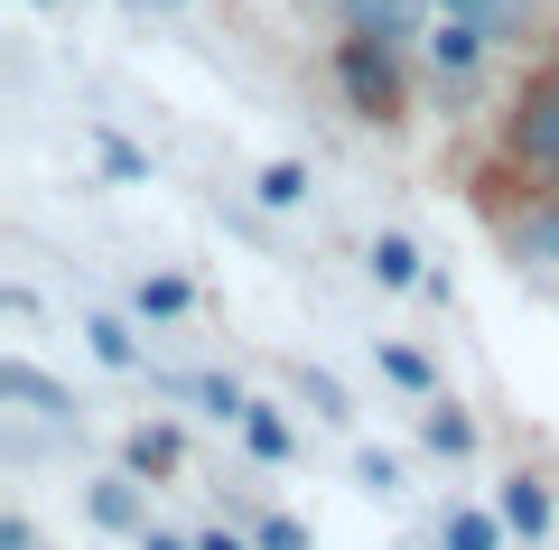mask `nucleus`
<instances>
[{
	"mask_svg": "<svg viewBox=\"0 0 559 550\" xmlns=\"http://www.w3.org/2000/svg\"><path fill=\"white\" fill-rule=\"evenodd\" d=\"M476 206H485V224H495L503 261H513L522 280H540V290H559V177H532V168H513V159H495V168L476 177Z\"/></svg>",
	"mask_w": 559,
	"mask_h": 550,
	"instance_id": "f257e3e1",
	"label": "nucleus"
},
{
	"mask_svg": "<svg viewBox=\"0 0 559 550\" xmlns=\"http://www.w3.org/2000/svg\"><path fill=\"white\" fill-rule=\"evenodd\" d=\"M495 159H513V168L532 177H559V38L532 57V75L513 84V103H503L495 121Z\"/></svg>",
	"mask_w": 559,
	"mask_h": 550,
	"instance_id": "f03ea898",
	"label": "nucleus"
},
{
	"mask_svg": "<svg viewBox=\"0 0 559 550\" xmlns=\"http://www.w3.org/2000/svg\"><path fill=\"white\" fill-rule=\"evenodd\" d=\"M336 84H345V113L382 121V131L411 121V75H401V47H392V38L345 28V38H336Z\"/></svg>",
	"mask_w": 559,
	"mask_h": 550,
	"instance_id": "7ed1b4c3",
	"label": "nucleus"
},
{
	"mask_svg": "<svg viewBox=\"0 0 559 550\" xmlns=\"http://www.w3.org/2000/svg\"><path fill=\"white\" fill-rule=\"evenodd\" d=\"M485 57H495V38H485L476 20H448V10H429V28H419V66L439 84H476Z\"/></svg>",
	"mask_w": 559,
	"mask_h": 550,
	"instance_id": "20e7f679",
	"label": "nucleus"
},
{
	"mask_svg": "<svg viewBox=\"0 0 559 550\" xmlns=\"http://www.w3.org/2000/svg\"><path fill=\"white\" fill-rule=\"evenodd\" d=\"M429 10H448V20H476L495 47H550V0H429Z\"/></svg>",
	"mask_w": 559,
	"mask_h": 550,
	"instance_id": "39448f33",
	"label": "nucleus"
},
{
	"mask_svg": "<svg viewBox=\"0 0 559 550\" xmlns=\"http://www.w3.org/2000/svg\"><path fill=\"white\" fill-rule=\"evenodd\" d=\"M178 457H187V438L168 430V420H140V430L121 438V467H131L140 485H159V476H178Z\"/></svg>",
	"mask_w": 559,
	"mask_h": 550,
	"instance_id": "423d86ee",
	"label": "nucleus"
},
{
	"mask_svg": "<svg viewBox=\"0 0 559 550\" xmlns=\"http://www.w3.org/2000/svg\"><path fill=\"white\" fill-rule=\"evenodd\" d=\"M419 448L429 457H476V420H466V401H429V411H419Z\"/></svg>",
	"mask_w": 559,
	"mask_h": 550,
	"instance_id": "0eeeda50",
	"label": "nucleus"
},
{
	"mask_svg": "<svg viewBox=\"0 0 559 550\" xmlns=\"http://www.w3.org/2000/svg\"><path fill=\"white\" fill-rule=\"evenodd\" d=\"M495 513H503V523L522 531V541H540V531H550V476H503Z\"/></svg>",
	"mask_w": 559,
	"mask_h": 550,
	"instance_id": "6e6552de",
	"label": "nucleus"
},
{
	"mask_svg": "<svg viewBox=\"0 0 559 550\" xmlns=\"http://www.w3.org/2000/svg\"><path fill=\"white\" fill-rule=\"evenodd\" d=\"M234 430H242V448H252L261 467H289V457H299V430H289V420L271 411V401H252V411H242Z\"/></svg>",
	"mask_w": 559,
	"mask_h": 550,
	"instance_id": "1a4fd4ad",
	"label": "nucleus"
},
{
	"mask_svg": "<svg viewBox=\"0 0 559 550\" xmlns=\"http://www.w3.org/2000/svg\"><path fill=\"white\" fill-rule=\"evenodd\" d=\"M131 485H140V476L121 467V476H103V485L84 494V504H94V523H103V531H150V504H140Z\"/></svg>",
	"mask_w": 559,
	"mask_h": 550,
	"instance_id": "9d476101",
	"label": "nucleus"
},
{
	"mask_svg": "<svg viewBox=\"0 0 559 550\" xmlns=\"http://www.w3.org/2000/svg\"><path fill=\"white\" fill-rule=\"evenodd\" d=\"M364 261H373L382 290H429V261H419L411 234H373V253H364Z\"/></svg>",
	"mask_w": 559,
	"mask_h": 550,
	"instance_id": "9b49d317",
	"label": "nucleus"
},
{
	"mask_svg": "<svg viewBox=\"0 0 559 550\" xmlns=\"http://www.w3.org/2000/svg\"><path fill=\"white\" fill-rule=\"evenodd\" d=\"M0 401H28L38 420H75V401H66L57 383L38 374V364H0Z\"/></svg>",
	"mask_w": 559,
	"mask_h": 550,
	"instance_id": "f8f14e48",
	"label": "nucleus"
},
{
	"mask_svg": "<svg viewBox=\"0 0 559 550\" xmlns=\"http://www.w3.org/2000/svg\"><path fill=\"white\" fill-rule=\"evenodd\" d=\"M84 346H94V364H112V374H140V336L121 327V317H84Z\"/></svg>",
	"mask_w": 559,
	"mask_h": 550,
	"instance_id": "ddd939ff",
	"label": "nucleus"
},
{
	"mask_svg": "<svg viewBox=\"0 0 559 550\" xmlns=\"http://www.w3.org/2000/svg\"><path fill=\"white\" fill-rule=\"evenodd\" d=\"M503 531H513L503 513H476V504H466V513H448V523H439V550H503Z\"/></svg>",
	"mask_w": 559,
	"mask_h": 550,
	"instance_id": "4468645a",
	"label": "nucleus"
},
{
	"mask_svg": "<svg viewBox=\"0 0 559 550\" xmlns=\"http://www.w3.org/2000/svg\"><path fill=\"white\" fill-rule=\"evenodd\" d=\"M252 197L271 206V215H299V206H308V168H299V159H271V168L252 177Z\"/></svg>",
	"mask_w": 559,
	"mask_h": 550,
	"instance_id": "2eb2a0df",
	"label": "nucleus"
},
{
	"mask_svg": "<svg viewBox=\"0 0 559 550\" xmlns=\"http://www.w3.org/2000/svg\"><path fill=\"white\" fill-rule=\"evenodd\" d=\"M131 308H140V317H187V308H197V290H187L178 271H150V280L131 290Z\"/></svg>",
	"mask_w": 559,
	"mask_h": 550,
	"instance_id": "dca6fc26",
	"label": "nucleus"
},
{
	"mask_svg": "<svg viewBox=\"0 0 559 550\" xmlns=\"http://www.w3.org/2000/svg\"><path fill=\"white\" fill-rule=\"evenodd\" d=\"M373 354H382V374H392L401 393H419V401H439V374H429V354H419V346H373Z\"/></svg>",
	"mask_w": 559,
	"mask_h": 550,
	"instance_id": "f3484780",
	"label": "nucleus"
},
{
	"mask_svg": "<svg viewBox=\"0 0 559 550\" xmlns=\"http://www.w3.org/2000/svg\"><path fill=\"white\" fill-rule=\"evenodd\" d=\"M197 401H205L215 420H242V411H252V393H242L234 374H205V383H197Z\"/></svg>",
	"mask_w": 559,
	"mask_h": 550,
	"instance_id": "a211bd4d",
	"label": "nucleus"
},
{
	"mask_svg": "<svg viewBox=\"0 0 559 550\" xmlns=\"http://www.w3.org/2000/svg\"><path fill=\"white\" fill-rule=\"evenodd\" d=\"M252 541H261V550H318V541H308V523H289V513H261Z\"/></svg>",
	"mask_w": 559,
	"mask_h": 550,
	"instance_id": "6ab92c4d",
	"label": "nucleus"
},
{
	"mask_svg": "<svg viewBox=\"0 0 559 550\" xmlns=\"http://www.w3.org/2000/svg\"><path fill=\"white\" fill-rule=\"evenodd\" d=\"M299 393H308V401H318V420H345V393H336V383H326V374H318V364H299Z\"/></svg>",
	"mask_w": 559,
	"mask_h": 550,
	"instance_id": "aec40b11",
	"label": "nucleus"
},
{
	"mask_svg": "<svg viewBox=\"0 0 559 550\" xmlns=\"http://www.w3.org/2000/svg\"><path fill=\"white\" fill-rule=\"evenodd\" d=\"M355 476H364L373 494H401V457H382V448H364V457H355Z\"/></svg>",
	"mask_w": 559,
	"mask_h": 550,
	"instance_id": "412c9836",
	"label": "nucleus"
},
{
	"mask_svg": "<svg viewBox=\"0 0 559 550\" xmlns=\"http://www.w3.org/2000/svg\"><path fill=\"white\" fill-rule=\"evenodd\" d=\"M103 168H112V177H150V159H140L131 140H112V131H103Z\"/></svg>",
	"mask_w": 559,
	"mask_h": 550,
	"instance_id": "4be33fe9",
	"label": "nucleus"
},
{
	"mask_svg": "<svg viewBox=\"0 0 559 550\" xmlns=\"http://www.w3.org/2000/svg\"><path fill=\"white\" fill-rule=\"evenodd\" d=\"M0 550H38V531H28L20 513H10V523H0Z\"/></svg>",
	"mask_w": 559,
	"mask_h": 550,
	"instance_id": "5701e85b",
	"label": "nucleus"
},
{
	"mask_svg": "<svg viewBox=\"0 0 559 550\" xmlns=\"http://www.w3.org/2000/svg\"><path fill=\"white\" fill-rule=\"evenodd\" d=\"M140 550H205V541H178V531H140Z\"/></svg>",
	"mask_w": 559,
	"mask_h": 550,
	"instance_id": "b1692460",
	"label": "nucleus"
},
{
	"mask_svg": "<svg viewBox=\"0 0 559 550\" xmlns=\"http://www.w3.org/2000/svg\"><path fill=\"white\" fill-rule=\"evenodd\" d=\"M205 550H261V541H242V531H197Z\"/></svg>",
	"mask_w": 559,
	"mask_h": 550,
	"instance_id": "393cba45",
	"label": "nucleus"
},
{
	"mask_svg": "<svg viewBox=\"0 0 559 550\" xmlns=\"http://www.w3.org/2000/svg\"><path fill=\"white\" fill-rule=\"evenodd\" d=\"M28 10H66V0H28Z\"/></svg>",
	"mask_w": 559,
	"mask_h": 550,
	"instance_id": "a878e982",
	"label": "nucleus"
},
{
	"mask_svg": "<svg viewBox=\"0 0 559 550\" xmlns=\"http://www.w3.org/2000/svg\"><path fill=\"white\" fill-rule=\"evenodd\" d=\"M168 10H187V0H168Z\"/></svg>",
	"mask_w": 559,
	"mask_h": 550,
	"instance_id": "bb28decb",
	"label": "nucleus"
},
{
	"mask_svg": "<svg viewBox=\"0 0 559 550\" xmlns=\"http://www.w3.org/2000/svg\"><path fill=\"white\" fill-rule=\"evenodd\" d=\"M131 10H150V0H131Z\"/></svg>",
	"mask_w": 559,
	"mask_h": 550,
	"instance_id": "cd10ccee",
	"label": "nucleus"
}]
</instances>
